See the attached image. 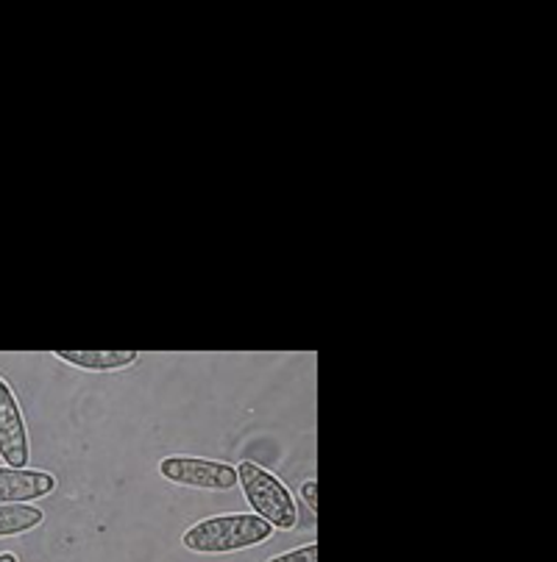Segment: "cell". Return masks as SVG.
<instances>
[{
	"mask_svg": "<svg viewBox=\"0 0 557 562\" xmlns=\"http://www.w3.org/2000/svg\"><path fill=\"white\" fill-rule=\"evenodd\" d=\"M318 482L315 479H307L304 485H301V498H304V504L307 507L312 509V515H315V509H318Z\"/></svg>",
	"mask_w": 557,
	"mask_h": 562,
	"instance_id": "9",
	"label": "cell"
},
{
	"mask_svg": "<svg viewBox=\"0 0 557 562\" xmlns=\"http://www.w3.org/2000/svg\"><path fill=\"white\" fill-rule=\"evenodd\" d=\"M56 491V476L40 468L0 465V504H31Z\"/></svg>",
	"mask_w": 557,
	"mask_h": 562,
	"instance_id": "5",
	"label": "cell"
},
{
	"mask_svg": "<svg viewBox=\"0 0 557 562\" xmlns=\"http://www.w3.org/2000/svg\"><path fill=\"white\" fill-rule=\"evenodd\" d=\"M268 562H318V543L312 540V543L301 546V549H293V551H285V554L270 557Z\"/></svg>",
	"mask_w": 557,
	"mask_h": 562,
	"instance_id": "8",
	"label": "cell"
},
{
	"mask_svg": "<svg viewBox=\"0 0 557 562\" xmlns=\"http://www.w3.org/2000/svg\"><path fill=\"white\" fill-rule=\"evenodd\" d=\"M0 562H20V557L14 551H0Z\"/></svg>",
	"mask_w": 557,
	"mask_h": 562,
	"instance_id": "10",
	"label": "cell"
},
{
	"mask_svg": "<svg viewBox=\"0 0 557 562\" xmlns=\"http://www.w3.org/2000/svg\"><path fill=\"white\" fill-rule=\"evenodd\" d=\"M54 357L59 359V362L78 368V371L90 373L126 371V368L137 366L140 362L137 351H56Z\"/></svg>",
	"mask_w": 557,
	"mask_h": 562,
	"instance_id": "6",
	"label": "cell"
},
{
	"mask_svg": "<svg viewBox=\"0 0 557 562\" xmlns=\"http://www.w3.org/2000/svg\"><path fill=\"white\" fill-rule=\"evenodd\" d=\"M0 460L9 468H29L31 440L23 407L12 384L0 376Z\"/></svg>",
	"mask_w": 557,
	"mask_h": 562,
	"instance_id": "4",
	"label": "cell"
},
{
	"mask_svg": "<svg viewBox=\"0 0 557 562\" xmlns=\"http://www.w3.org/2000/svg\"><path fill=\"white\" fill-rule=\"evenodd\" d=\"M237 485L243 487V496L252 504L254 515L268 520L270 527L282 529V532L299 527V507L276 473L265 471L257 462L243 460L237 465Z\"/></svg>",
	"mask_w": 557,
	"mask_h": 562,
	"instance_id": "2",
	"label": "cell"
},
{
	"mask_svg": "<svg viewBox=\"0 0 557 562\" xmlns=\"http://www.w3.org/2000/svg\"><path fill=\"white\" fill-rule=\"evenodd\" d=\"M159 476L179 487H192V491L229 493L237 487V468L229 462L204 460V457H165L159 462Z\"/></svg>",
	"mask_w": 557,
	"mask_h": 562,
	"instance_id": "3",
	"label": "cell"
},
{
	"mask_svg": "<svg viewBox=\"0 0 557 562\" xmlns=\"http://www.w3.org/2000/svg\"><path fill=\"white\" fill-rule=\"evenodd\" d=\"M270 535H274V527L259 515H212V518H201L198 524H192L181 535V546L192 554H234V551L257 549V546L268 543Z\"/></svg>",
	"mask_w": 557,
	"mask_h": 562,
	"instance_id": "1",
	"label": "cell"
},
{
	"mask_svg": "<svg viewBox=\"0 0 557 562\" xmlns=\"http://www.w3.org/2000/svg\"><path fill=\"white\" fill-rule=\"evenodd\" d=\"M45 524V513L34 504H0V538H20Z\"/></svg>",
	"mask_w": 557,
	"mask_h": 562,
	"instance_id": "7",
	"label": "cell"
}]
</instances>
